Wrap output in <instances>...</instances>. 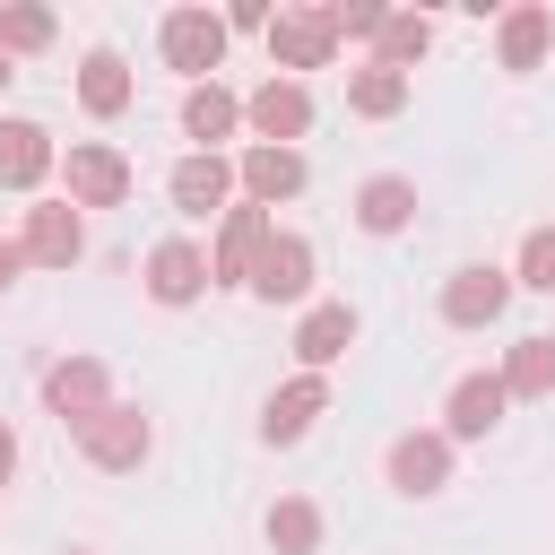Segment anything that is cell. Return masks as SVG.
Instances as JSON below:
<instances>
[{
	"label": "cell",
	"mask_w": 555,
	"mask_h": 555,
	"mask_svg": "<svg viewBox=\"0 0 555 555\" xmlns=\"http://www.w3.org/2000/svg\"><path fill=\"white\" fill-rule=\"evenodd\" d=\"M165 199L191 217V225H217L234 199H243V173H234V156H173V173H165Z\"/></svg>",
	"instance_id": "cell-12"
},
{
	"label": "cell",
	"mask_w": 555,
	"mask_h": 555,
	"mask_svg": "<svg viewBox=\"0 0 555 555\" xmlns=\"http://www.w3.org/2000/svg\"><path fill=\"white\" fill-rule=\"evenodd\" d=\"M494 373H503V399H512V408H520V399H555V330H520Z\"/></svg>",
	"instance_id": "cell-24"
},
{
	"label": "cell",
	"mask_w": 555,
	"mask_h": 555,
	"mask_svg": "<svg viewBox=\"0 0 555 555\" xmlns=\"http://www.w3.org/2000/svg\"><path fill=\"white\" fill-rule=\"evenodd\" d=\"M269 17H278L269 0H225V35H260L269 43Z\"/></svg>",
	"instance_id": "cell-30"
},
{
	"label": "cell",
	"mask_w": 555,
	"mask_h": 555,
	"mask_svg": "<svg viewBox=\"0 0 555 555\" xmlns=\"http://www.w3.org/2000/svg\"><path fill=\"white\" fill-rule=\"evenodd\" d=\"M182 139L199 147V156H234V139H243V87H225V78H199V87H182Z\"/></svg>",
	"instance_id": "cell-17"
},
{
	"label": "cell",
	"mask_w": 555,
	"mask_h": 555,
	"mask_svg": "<svg viewBox=\"0 0 555 555\" xmlns=\"http://www.w3.org/2000/svg\"><path fill=\"white\" fill-rule=\"evenodd\" d=\"M312 278H321V251H312V234L278 225L243 295H251V304H269V312H278V304H286V312H304V304H312Z\"/></svg>",
	"instance_id": "cell-10"
},
{
	"label": "cell",
	"mask_w": 555,
	"mask_h": 555,
	"mask_svg": "<svg viewBox=\"0 0 555 555\" xmlns=\"http://www.w3.org/2000/svg\"><path fill=\"white\" fill-rule=\"evenodd\" d=\"M503 416H512L503 373H460V382L442 390V434H451V442H486V434H503Z\"/></svg>",
	"instance_id": "cell-22"
},
{
	"label": "cell",
	"mask_w": 555,
	"mask_h": 555,
	"mask_svg": "<svg viewBox=\"0 0 555 555\" xmlns=\"http://www.w3.org/2000/svg\"><path fill=\"white\" fill-rule=\"evenodd\" d=\"M69 442H78V460H87V468H104V477H139V468L156 460V416H147V408H130V399H113V408H104L95 425H78Z\"/></svg>",
	"instance_id": "cell-5"
},
{
	"label": "cell",
	"mask_w": 555,
	"mask_h": 555,
	"mask_svg": "<svg viewBox=\"0 0 555 555\" xmlns=\"http://www.w3.org/2000/svg\"><path fill=\"white\" fill-rule=\"evenodd\" d=\"M356 338H364V312L338 304V295H312V304L295 312V373H330Z\"/></svg>",
	"instance_id": "cell-19"
},
{
	"label": "cell",
	"mask_w": 555,
	"mask_h": 555,
	"mask_svg": "<svg viewBox=\"0 0 555 555\" xmlns=\"http://www.w3.org/2000/svg\"><path fill=\"white\" fill-rule=\"evenodd\" d=\"M52 173H61V139H52L35 113H0V191L43 199Z\"/></svg>",
	"instance_id": "cell-15"
},
{
	"label": "cell",
	"mask_w": 555,
	"mask_h": 555,
	"mask_svg": "<svg viewBox=\"0 0 555 555\" xmlns=\"http://www.w3.org/2000/svg\"><path fill=\"white\" fill-rule=\"evenodd\" d=\"M512 286H520V295H555V225H529V234H520Z\"/></svg>",
	"instance_id": "cell-28"
},
{
	"label": "cell",
	"mask_w": 555,
	"mask_h": 555,
	"mask_svg": "<svg viewBox=\"0 0 555 555\" xmlns=\"http://www.w3.org/2000/svg\"><path fill=\"white\" fill-rule=\"evenodd\" d=\"M225 52H234V35H225V9H208V0H173V9L156 17V61H165L182 87L217 78V69H225Z\"/></svg>",
	"instance_id": "cell-1"
},
{
	"label": "cell",
	"mask_w": 555,
	"mask_h": 555,
	"mask_svg": "<svg viewBox=\"0 0 555 555\" xmlns=\"http://www.w3.org/2000/svg\"><path fill=\"white\" fill-rule=\"evenodd\" d=\"M208 286H217V278H208V243H191V234H165V243H147V260H139V295H147V304H165V312H191Z\"/></svg>",
	"instance_id": "cell-9"
},
{
	"label": "cell",
	"mask_w": 555,
	"mask_h": 555,
	"mask_svg": "<svg viewBox=\"0 0 555 555\" xmlns=\"http://www.w3.org/2000/svg\"><path fill=\"white\" fill-rule=\"evenodd\" d=\"M17 460H26V451H17V425H9V416H0V486H9V477H17Z\"/></svg>",
	"instance_id": "cell-32"
},
{
	"label": "cell",
	"mask_w": 555,
	"mask_h": 555,
	"mask_svg": "<svg viewBox=\"0 0 555 555\" xmlns=\"http://www.w3.org/2000/svg\"><path fill=\"white\" fill-rule=\"evenodd\" d=\"M130 104H139V69H130L113 43H87V52H78V113H87V121H121Z\"/></svg>",
	"instance_id": "cell-21"
},
{
	"label": "cell",
	"mask_w": 555,
	"mask_h": 555,
	"mask_svg": "<svg viewBox=\"0 0 555 555\" xmlns=\"http://www.w3.org/2000/svg\"><path fill=\"white\" fill-rule=\"evenodd\" d=\"M17 278H26V251H17V234H0V304L17 295Z\"/></svg>",
	"instance_id": "cell-31"
},
{
	"label": "cell",
	"mask_w": 555,
	"mask_h": 555,
	"mask_svg": "<svg viewBox=\"0 0 555 555\" xmlns=\"http://www.w3.org/2000/svg\"><path fill=\"white\" fill-rule=\"evenodd\" d=\"M408 95H416L408 69H382V61H356V69H347V113H356V121H399Z\"/></svg>",
	"instance_id": "cell-25"
},
{
	"label": "cell",
	"mask_w": 555,
	"mask_h": 555,
	"mask_svg": "<svg viewBox=\"0 0 555 555\" xmlns=\"http://www.w3.org/2000/svg\"><path fill=\"white\" fill-rule=\"evenodd\" d=\"M425 52H434V17H425V9H390L364 61H382V69H416Z\"/></svg>",
	"instance_id": "cell-27"
},
{
	"label": "cell",
	"mask_w": 555,
	"mask_h": 555,
	"mask_svg": "<svg viewBox=\"0 0 555 555\" xmlns=\"http://www.w3.org/2000/svg\"><path fill=\"white\" fill-rule=\"evenodd\" d=\"M347 43H338V26H330V0H286L278 17H269V69L278 78H304V69H330Z\"/></svg>",
	"instance_id": "cell-6"
},
{
	"label": "cell",
	"mask_w": 555,
	"mask_h": 555,
	"mask_svg": "<svg viewBox=\"0 0 555 555\" xmlns=\"http://www.w3.org/2000/svg\"><path fill=\"white\" fill-rule=\"evenodd\" d=\"M451 468H460V442H451L442 425H408V434L382 442V486H390L399 503H434V494L451 486Z\"/></svg>",
	"instance_id": "cell-2"
},
{
	"label": "cell",
	"mask_w": 555,
	"mask_h": 555,
	"mask_svg": "<svg viewBox=\"0 0 555 555\" xmlns=\"http://www.w3.org/2000/svg\"><path fill=\"white\" fill-rule=\"evenodd\" d=\"M321 416H330V373H286V382L260 399V425H251V434H260V451H295Z\"/></svg>",
	"instance_id": "cell-14"
},
{
	"label": "cell",
	"mask_w": 555,
	"mask_h": 555,
	"mask_svg": "<svg viewBox=\"0 0 555 555\" xmlns=\"http://www.w3.org/2000/svg\"><path fill=\"white\" fill-rule=\"evenodd\" d=\"M416 208H425V199H416V173H390V165H382V173H364V182L347 191V217H356V234H373V243L408 234V225H416Z\"/></svg>",
	"instance_id": "cell-20"
},
{
	"label": "cell",
	"mask_w": 555,
	"mask_h": 555,
	"mask_svg": "<svg viewBox=\"0 0 555 555\" xmlns=\"http://www.w3.org/2000/svg\"><path fill=\"white\" fill-rule=\"evenodd\" d=\"M382 17H390V0H330V26H338V43H364V52H373Z\"/></svg>",
	"instance_id": "cell-29"
},
{
	"label": "cell",
	"mask_w": 555,
	"mask_h": 555,
	"mask_svg": "<svg viewBox=\"0 0 555 555\" xmlns=\"http://www.w3.org/2000/svg\"><path fill=\"white\" fill-rule=\"evenodd\" d=\"M61 555H95V546H61Z\"/></svg>",
	"instance_id": "cell-34"
},
{
	"label": "cell",
	"mask_w": 555,
	"mask_h": 555,
	"mask_svg": "<svg viewBox=\"0 0 555 555\" xmlns=\"http://www.w3.org/2000/svg\"><path fill=\"white\" fill-rule=\"evenodd\" d=\"M546 52H555V0H503L494 9V69L529 78V69H546Z\"/></svg>",
	"instance_id": "cell-16"
},
{
	"label": "cell",
	"mask_w": 555,
	"mask_h": 555,
	"mask_svg": "<svg viewBox=\"0 0 555 555\" xmlns=\"http://www.w3.org/2000/svg\"><path fill=\"white\" fill-rule=\"evenodd\" d=\"M312 121H321L312 78H278V69H269V78L243 95V139H251V147H304Z\"/></svg>",
	"instance_id": "cell-4"
},
{
	"label": "cell",
	"mask_w": 555,
	"mask_h": 555,
	"mask_svg": "<svg viewBox=\"0 0 555 555\" xmlns=\"http://www.w3.org/2000/svg\"><path fill=\"white\" fill-rule=\"evenodd\" d=\"M52 43H61L52 0H0V52H9V61H43Z\"/></svg>",
	"instance_id": "cell-26"
},
{
	"label": "cell",
	"mask_w": 555,
	"mask_h": 555,
	"mask_svg": "<svg viewBox=\"0 0 555 555\" xmlns=\"http://www.w3.org/2000/svg\"><path fill=\"white\" fill-rule=\"evenodd\" d=\"M17 251H26V269H78V260H87V208H69L61 191H52V199H26Z\"/></svg>",
	"instance_id": "cell-11"
},
{
	"label": "cell",
	"mask_w": 555,
	"mask_h": 555,
	"mask_svg": "<svg viewBox=\"0 0 555 555\" xmlns=\"http://www.w3.org/2000/svg\"><path fill=\"white\" fill-rule=\"evenodd\" d=\"M512 260H460L451 278H442V295H434V312H442V330H494L503 312H512Z\"/></svg>",
	"instance_id": "cell-7"
},
{
	"label": "cell",
	"mask_w": 555,
	"mask_h": 555,
	"mask_svg": "<svg viewBox=\"0 0 555 555\" xmlns=\"http://www.w3.org/2000/svg\"><path fill=\"white\" fill-rule=\"evenodd\" d=\"M35 390H43V416L61 425V434H78V425H95L121 390H113V364L104 356H52L43 373H35Z\"/></svg>",
	"instance_id": "cell-3"
},
{
	"label": "cell",
	"mask_w": 555,
	"mask_h": 555,
	"mask_svg": "<svg viewBox=\"0 0 555 555\" xmlns=\"http://www.w3.org/2000/svg\"><path fill=\"white\" fill-rule=\"evenodd\" d=\"M321 538H330V512H321L312 494H278V503L260 512V546H269V555H321Z\"/></svg>",
	"instance_id": "cell-23"
},
{
	"label": "cell",
	"mask_w": 555,
	"mask_h": 555,
	"mask_svg": "<svg viewBox=\"0 0 555 555\" xmlns=\"http://www.w3.org/2000/svg\"><path fill=\"white\" fill-rule=\"evenodd\" d=\"M130 182H139V173H130V156H121L113 139H69V147H61V199H69V208H121Z\"/></svg>",
	"instance_id": "cell-8"
},
{
	"label": "cell",
	"mask_w": 555,
	"mask_h": 555,
	"mask_svg": "<svg viewBox=\"0 0 555 555\" xmlns=\"http://www.w3.org/2000/svg\"><path fill=\"white\" fill-rule=\"evenodd\" d=\"M9 87H17V61H9V52H0V95H9Z\"/></svg>",
	"instance_id": "cell-33"
},
{
	"label": "cell",
	"mask_w": 555,
	"mask_h": 555,
	"mask_svg": "<svg viewBox=\"0 0 555 555\" xmlns=\"http://www.w3.org/2000/svg\"><path fill=\"white\" fill-rule=\"evenodd\" d=\"M269 234H278V217H269V208H251V199H234V208L208 225V278H217V286H251V269H260Z\"/></svg>",
	"instance_id": "cell-13"
},
{
	"label": "cell",
	"mask_w": 555,
	"mask_h": 555,
	"mask_svg": "<svg viewBox=\"0 0 555 555\" xmlns=\"http://www.w3.org/2000/svg\"><path fill=\"white\" fill-rule=\"evenodd\" d=\"M234 173H243V199L269 208V217L312 191V156H304V147H251V139H243V147H234Z\"/></svg>",
	"instance_id": "cell-18"
}]
</instances>
